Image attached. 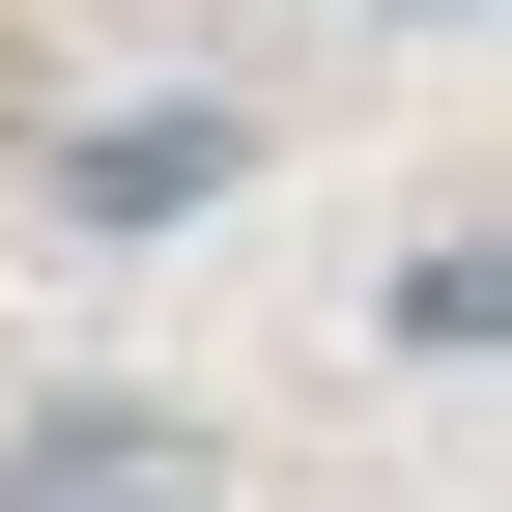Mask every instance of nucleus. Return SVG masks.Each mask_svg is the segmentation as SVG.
I'll return each instance as SVG.
<instances>
[{
  "instance_id": "obj_1",
  "label": "nucleus",
  "mask_w": 512,
  "mask_h": 512,
  "mask_svg": "<svg viewBox=\"0 0 512 512\" xmlns=\"http://www.w3.org/2000/svg\"><path fill=\"white\" fill-rule=\"evenodd\" d=\"M200 171H228V114H114V143H86V228H171Z\"/></svg>"
}]
</instances>
